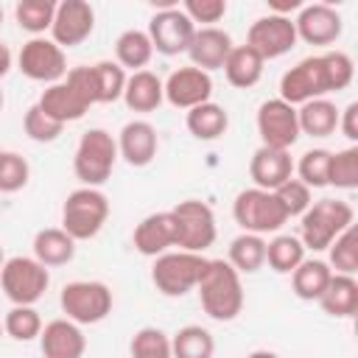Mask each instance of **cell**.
<instances>
[{
    "instance_id": "cell-1",
    "label": "cell",
    "mask_w": 358,
    "mask_h": 358,
    "mask_svg": "<svg viewBox=\"0 0 358 358\" xmlns=\"http://www.w3.org/2000/svg\"><path fill=\"white\" fill-rule=\"evenodd\" d=\"M355 76L352 59L344 50H327L319 56H308L280 78V98L291 106H302L313 98H324L327 92L347 90Z\"/></svg>"
},
{
    "instance_id": "cell-2",
    "label": "cell",
    "mask_w": 358,
    "mask_h": 358,
    "mask_svg": "<svg viewBox=\"0 0 358 358\" xmlns=\"http://www.w3.org/2000/svg\"><path fill=\"white\" fill-rule=\"evenodd\" d=\"M204 313L215 322H232L243 310L241 274L227 260H207V268L196 285Z\"/></svg>"
},
{
    "instance_id": "cell-3",
    "label": "cell",
    "mask_w": 358,
    "mask_h": 358,
    "mask_svg": "<svg viewBox=\"0 0 358 358\" xmlns=\"http://www.w3.org/2000/svg\"><path fill=\"white\" fill-rule=\"evenodd\" d=\"M299 241L305 249L324 252L347 227H352V207L341 199H319L310 201V207L299 215Z\"/></svg>"
},
{
    "instance_id": "cell-4",
    "label": "cell",
    "mask_w": 358,
    "mask_h": 358,
    "mask_svg": "<svg viewBox=\"0 0 358 358\" xmlns=\"http://www.w3.org/2000/svg\"><path fill=\"white\" fill-rule=\"evenodd\" d=\"M117 162V140L106 129H90L81 134L73 157V171L81 179V187L103 185Z\"/></svg>"
},
{
    "instance_id": "cell-5",
    "label": "cell",
    "mask_w": 358,
    "mask_h": 358,
    "mask_svg": "<svg viewBox=\"0 0 358 358\" xmlns=\"http://www.w3.org/2000/svg\"><path fill=\"white\" fill-rule=\"evenodd\" d=\"M109 218V199L98 187H76L62 204V229L73 241H90Z\"/></svg>"
},
{
    "instance_id": "cell-6",
    "label": "cell",
    "mask_w": 358,
    "mask_h": 358,
    "mask_svg": "<svg viewBox=\"0 0 358 358\" xmlns=\"http://www.w3.org/2000/svg\"><path fill=\"white\" fill-rule=\"evenodd\" d=\"M207 268V257L196 252H165L154 257L151 280L162 296H185L196 291L201 274Z\"/></svg>"
},
{
    "instance_id": "cell-7",
    "label": "cell",
    "mask_w": 358,
    "mask_h": 358,
    "mask_svg": "<svg viewBox=\"0 0 358 358\" xmlns=\"http://www.w3.org/2000/svg\"><path fill=\"white\" fill-rule=\"evenodd\" d=\"M59 305L70 322L98 324L112 313V291L101 280H73L62 288Z\"/></svg>"
},
{
    "instance_id": "cell-8",
    "label": "cell",
    "mask_w": 358,
    "mask_h": 358,
    "mask_svg": "<svg viewBox=\"0 0 358 358\" xmlns=\"http://www.w3.org/2000/svg\"><path fill=\"white\" fill-rule=\"evenodd\" d=\"M232 218H235V224L243 232H252V235L277 232L288 221V215L280 207L277 196L271 190H260V187H249V190H241L235 196V201H232Z\"/></svg>"
},
{
    "instance_id": "cell-9",
    "label": "cell",
    "mask_w": 358,
    "mask_h": 358,
    "mask_svg": "<svg viewBox=\"0 0 358 358\" xmlns=\"http://www.w3.org/2000/svg\"><path fill=\"white\" fill-rule=\"evenodd\" d=\"M0 285L11 299V305H36L50 285V274H48V266H42L36 257L17 255L3 263Z\"/></svg>"
},
{
    "instance_id": "cell-10",
    "label": "cell",
    "mask_w": 358,
    "mask_h": 358,
    "mask_svg": "<svg viewBox=\"0 0 358 358\" xmlns=\"http://www.w3.org/2000/svg\"><path fill=\"white\" fill-rule=\"evenodd\" d=\"M173 218H176V246L182 252H196L201 255L204 249H210L215 243V213L210 210V204L199 201V199H185L179 201L173 210Z\"/></svg>"
},
{
    "instance_id": "cell-11",
    "label": "cell",
    "mask_w": 358,
    "mask_h": 358,
    "mask_svg": "<svg viewBox=\"0 0 358 358\" xmlns=\"http://www.w3.org/2000/svg\"><path fill=\"white\" fill-rule=\"evenodd\" d=\"M17 64L22 70V76H28L31 81H42V84H56L67 76V56L64 50L45 36H34L22 45Z\"/></svg>"
},
{
    "instance_id": "cell-12",
    "label": "cell",
    "mask_w": 358,
    "mask_h": 358,
    "mask_svg": "<svg viewBox=\"0 0 358 358\" xmlns=\"http://www.w3.org/2000/svg\"><path fill=\"white\" fill-rule=\"evenodd\" d=\"M257 134L260 143L268 148L288 151L299 140V120L296 106L285 103L282 98H268L257 109Z\"/></svg>"
},
{
    "instance_id": "cell-13",
    "label": "cell",
    "mask_w": 358,
    "mask_h": 358,
    "mask_svg": "<svg viewBox=\"0 0 358 358\" xmlns=\"http://www.w3.org/2000/svg\"><path fill=\"white\" fill-rule=\"evenodd\" d=\"M246 45L263 59H280L285 56L294 45H296V28L291 17H280V14H266L257 17L249 31H246Z\"/></svg>"
},
{
    "instance_id": "cell-14",
    "label": "cell",
    "mask_w": 358,
    "mask_h": 358,
    "mask_svg": "<svg viewBox=\"0 0 358 358\" xmlns=\"http://www.w3.org/2000/svg\"><path fill=\"white\" fill-rule=\"evenodd\" d=\"M145 34H148L157 53L176 56V53H187L193 34H196V25L187 20V14L179 6H173V8H159L151 17Z\"/></svg>"
},
{
    "instance_id": "cell-15",
    "label": "cell",
    "mask_w": 358,
    "mask_h": 358,
    "mask_svg": "<svg viewBox=\"0 0 358 358\" xmlns=\"http://www.w3.org/2000/svg\"><path fill=\"white\" fill-rule=\"evenodd\" d=\"M95 28V11L87 0H62L56 3V14H53V42L64 50V48H76L81 45Z\"/></svg>"
},
{
    "instance_id": "cell-16",
    "label": "cell",
    "mask_w": 358,
    "mask_h": 358,
    "mask_svg": "<svg viewBox=\"0 0 358 358\" xmlns=\"http://www.w3.org/2000/svg\"><path fill=\"white\" fill-rule=\"evenodd\" d=\"M165 98L171 106L176 109H193L199 103H207L213 95V78L210 73L199 70V67H179L168 76V81L162 84Z\"/></svg>"
},
{
    "instance_id": "cell-17",
    "label": "cell",
    "mask_w": 358,
    "mask_h": 358,
    "mask_svg": "<svg viewBox=\"0 0 358 358\" xmlns=\"http://www.w3.org/2000/svg\"><path fill=\"white\" fill-rule=\"evenodd\" d=\"M294 28L296 39L308 45H333L341 36V14L327 3H310L299 8Z\"/></svg>"
},
{
    "instance_id": "cell-18",
    "label": "cell",
    "mask_w": 358,
    "mask_h": 358,
    "mask_svg": "<svg viewBox=\"0 0 358 358\" xmlns=\"http://www.w3.org/2000/svg\"><path fill=\"white\" fill-rule=\"evenodd\" d=\"M176 218L171 210L151 213L134 227V249L145 257H159L176 246Z\"/></svg>"
},
{
    "instance_id": "cell-19",
    "label": "cell",
    "mask_w": 358,
    "mask_h": 358,
    "mask_svg": "<svg viewBox=\"0 0 358 358\" xmlns=\"http://www.w3.org/2000/svg\"><path fill=\"white\" fill-rule=\"evenodd\" d=\"M249 176L255 182V187H260V190H277L282 182H288L294 176V159H291L288 151L260 145L252 154V159H249Z\"/></svg>"
},
{
    "instance_id": "cell-20",
    "label": "cell",
    "mask_w": 358,
    "mask_h": 358,
    "mask_svg": "<svg viewBox=\"0 0 358 358\" xmlns=\"http://www.w3.org/2000/svg\"><path fill=\"white\" fill-rule=\"evenodd\" d=\"M157 148H159V137H157V129H154L148 120H129V123L120 129L117 154H120L129 165L145 168V165L157 157Z\"/></svg>"
},
{
    "instance_id": "cell-21",
    "label": "cell",
    "mask_w": 358,
    "mask_h": 358,
    "mask_svg": "<svg viewBox=\"0 0 358 358\" xmlns=\"http://www.w3.org/2000/svg\"><path fill=\"white\" fill-rule=\"evenodd\" d=\"M39 347L45 358H81L87 350V338L81 327L70 319H53L39 333Z\"/></svg>"
},
{
    "instance_id": "cell-22",
    "label": "cell",
    "mask_w": 358,
    "mask_h": 358,
    "mask_svg": "<svg viewBox=\"0 0 358 358\" xmlns=\"http://www.w3.org/2000/svg\"><path fill=\"white\" fill-rule=\"evenodd\" d=\"M232 50V36L215 25L210 28H196L193 34V42L187 48V56L193 62V67L210 73V70H221L227 56Z\"/></svg>"
},
{
    "instance_id": "cell-23",
    "label": "cell",
    "mask_w": 358,
    "mask_h": 358,
    "mask_svg": "<svg viewBox=\"0 0 358 358\" xmlns=\"http://www.w3.org/2000/svg\"><path fill=\"white\" fill-rule=\"evenodd\" d=\"M36 106H39L48 117L59 120L62 126H64V123H73V120H78V117H84L87 109H90V103L84 101V95H81L67 78L50 84L48 90H42Z\"/></svg>"
},
{
    "instance_id": "cell-24",
    "label": "cell",
    "mask_w": 358,
    "mask_h": 358,
    "mask_svg": "<svg viewBox=\"0 0 358 358\" xmlns=\"http://www.w3.org/2000/svg\"><path fill=\"white\" fill-rule=\"evenodd\" d=\"M322 305L324 313L336 316V319H350L358 313V280L352 274H336L330 277L327 288L322 291V296L316 299Z\"/></svg>"
},
{
    "instance_id": "cell-25",
    "label": "cell",
    "mask_w": 358,
    "mask_h": 358,
    "mask_svg": "<svg viewBox=\"0 0 358 358\" xmlns=\"http://www.w3.org/2000/svg\"><path fill=\"white\" fill-rule=\"evenodd\" d=\"M123 101L134 112H154L165 101V90H162L159 76L151 70L131 73L126 78V87H123Z\"/></svg>"
},
{
    "instance_id": "cell-26",
    "label": "cell",
    "mask_w": 358,
    "mask_h": 358,
    "mask_svg": "<svg viewBox=\"0 0 358 358\" xmlns=\"http://www.w3.org/2000/svg\"><path fill=\"white\" fill-rule=\"evenodd\" d=\"M263 64L266 62L249 45H232V50H229V56H227V62H224L221 70H224V76H227V81L232 87L249 90V87H255L260 81Z\"/></svg>"
},
{
    "instance_id": "cell-27",
    "label": "cell",
    "mask_w": 358,
    "mask_h": 358,
    "mask_svg": "<svg viewBox=\"0 0 358 358\" xmlns=\"http://www.w3.org/2000/svg\"><path fill=\"white\" fill-rule=\"evenodd\" d=\"M34 257L42 266H64L76 257V241L62 227H48L34 235Z\"/></svg>"
},
{
    "instance_id": "cell-28",
    "label": "cell",
    "mask_w": 358,
    "mask_h": 358,
    "mask_svg": "<svg viewBox=\"0 0 358 358\" xmlns=\"http://www.w3.org/2000/svg\"><path fill=\"white\" fill-rule=\"evenodd\" d=\"M296 120H299V134L305 131L310 137H330L338 129V109L327 98H313L296 109Z\"/></svg>"
},
{
    "instance_id": "cell-29",
    "label": "cell",
    "mask_w": 358,
    "mask_h": 358,
    "mask_svg": "<svg viewBox=\"0 0 358 358\" xmlns=\"http://www.w3.org/2000/svg\"><path fill=\"white\" fill-rule=\"evenodd\" d=\"M185 126L196 140H218L229 129V115H227L224 106L207 101V103H199V106L187 109Z\"/></svg>"
},
{
    "instance_id": "cell-30",
    "label": "cell",
    "mask_w": 358,
    "mask_h": 358,
    "mask_svg": "<svg viewBox=\"0 0 358 358\" xmlns=\"http://www.w3.org/2000/svg\"><path fill=\"white\" fill-rule=\"evenodd\" d=\"M330 277H333V268H330L324 260H308V257H305V260L291 271V288H294V294H296L299 299L313 302V299L322 296V291L327 288Z\"/></svg>"
},
{
    "instance_id": "cell-31",
    "label": "cell",
    "mask_w": 358,
    "mask_h": 358,
    "mask_svg": "<svg viewBox=\"0 0 358 358\" xmlns=\"http://www.w3.org/2000/svg\"><path fill=\"white\" fill-rule=\"evenodd\" d=\"M227 263L238 274H255L257 268H263L266 266V241H263V235L241 232L238 238H232Z\"/></svg>"
},
{
    "instance_id": "cell-32",
    "label": "cell",
    "mask_w": 358,
    "mask_h": 358,
    "mask_svg": "<svg viewBox=\"0 0 358 358\" xmlns=\"http://www.w3.org/2000/svg\"><path fill=\"white\" fill-rule=\"evenodd\" d=\"M171 352H173V358H213L215 338L201 324H185L173 333Z\"/></svg>"
},
{
    "instance_id": "cell-33",
    "label": "cell",
    "mask_w": 358,
    "mask_h": 358,
    "mask_svg": "<svg viewBox=\"0 0 358 358\" xmlns=\"http://www.w3.org/2000/svg\"><path fill=\"white\" fill-rule=\"evenodd\" d=\"M115 56H117V64L120 67H129V70H143L151 56H154V45L148 39L145 31H137V28H129L117 36L115 42Z\"/></svg>"
},
{
    "instance_id": "cell-34",
    "label": "cell",
    "mask_w": 358,
    "mask_h": 358,
    "mask_svg": "<svg viewBox=\"0 0 358 358\" xmlns=\"http://www.w3.org/2000/svg\"><path fill=\"white\" fill-rule=\"evenodd\" d=\"M92 73V90H95V103H112L117 98H123V87H126V70L117 62H95L90 64Z\"/></svg>"
},
{
    "instance_id": "cell-35",
    "label": "cell",
    "mask_w": 358,
    "mask_h": 358,
    "mask_svg": "<svg viewBox=\"0 0 358 358\" xmlns=\"http://www.w3.org/2000/svg\"><path fill=\"white\" fill-rule=\"evenodd\" d=\"M305 260V246L296 235H277L266 243V263L277 274H291Z\"/></svg>"
},
{
    "instance_id": "cell-36",
    "label": "cell",
    "mask_w": 358,
    "mask_h": 358,
    "mask_svg": "<svg viewBox=\"0 0 358 358\" xmlns=\"http://www.w3.org/2000/svg\"><path fill=\"white\" fill-rule=\"evenodd\" d=\"M53 14H56L53 0H20L14 8L17 25L34 36H39L42 31H48L53 25Z\"/></svg>"
},
{
    "instance_id": "cell-37",
    "label": "cell",
    "mask_w": 358,
    "mask_h": 358,
    "mask_svg": "<svg viewBox=\"0 0 358 358\" xmlns=\"http://www.w3.org/2000/svg\"><path fill=\"white\" fill-rule=\"evenodd\" d=\"M42 316L34 305H14L3 319V333L14 341H31L42 333Z\"/></svg>"
},
{
    "instance_id": "cell-38",
    "label": "cell",
    "mask_w": 358,
    "mask_h": 358,
    "mask_svg": "<svg viewBox=\"0 0 358 358\" xmlns=\"http://www.w3.org/2000/svg\"><path fill=\"white\" fill-rule=\"evenodd\" d=\"M327 185H333L338 190H355L358 187V145H347V148L330 154Z\"/></svg>"
},
{
    "instance_id": "cell-39",
    "label": "cell",
    "mask_w": 358,
    "mask_h": 358,
    "mask_svg": "<svg viewBox=\"0 0 358 358\" xmlns=\"http://www.w3.org/2000/svg\"><path fill=\"white\" fill-rule=\"evenodd\" d=\"M327 252H330V263L327 266H333L336 274H352L355 277V271H358V229H355V224L347 227L327 246Z\"/></svg>"
},
{
    "instance_id": "cell-40",
    "label": "cell",
    "mask_w": 358,
    "mask_h": 358,
    "mask_svg": "<svg viewBox=\"0 0 358 358\" xmlns=\"http://www.w3.org/2000/svg\"><path fill=\"white\" fill-rule=\"evenodd\" d=\"M330 154L327 148H310L296 162L299 182L308 187H327V171H330Z\"/></svg>"
},
{
    "instance_id": "cell-41",
    "label": "cell",
    "mask_w": 358,
    "mask_h": 358,
    "mask_svg": "<svg viewBox=\"0 0 358 358\" xmlns=\"http://www.w3.org/2000/svg\"><path fill=\"white\" fill-rule=\"evenodd\" d=\"M131 358H173L171 338L159 327H140L131 336Z\"/></svg>"
},
{
    "instance_id": "cell-42",
    "label": "cell",
    "mask_w": 358,
    "mask_h": 358,
    "mask_svg": "<svg viewBox=\"0 0 358 358\" xmlns=\"http://www.w3.org/2000/svg\"><path fill=\"white\" fill-rule=\"evenodd\" d=\"M28 159L17 151H0V193H17L28 185Z\"/></svg>"
},
{
    "instance_id": "cell-43",
    "label": "cell",
    "mask_w": 358,
    "mask_h": 358,
    "mask_svg": "<svg viewBox=\"0 0 358 358\" xmlns=\"http://www.w3.org/2000/svg\"><path fill=\"white\" fill-rule=\"evenodd\" d=\"M274 196H277V201H280V207L285 210V215L288 218H294V215H302L308 207H310V187L308 185H302L299 179H288V182H282L277 190H271Z\"/></svg>"
},
{
    "instance_id": "cell-44",
    "label": "cell",
    "mask_w": 358,
    "mask_h": 358,
    "mask_svg": "<svg viewBox=\"0 0 358 358\" xmlns=\"http://www.w3.org/2000/svg\"><path fill=\"white\" fill-rule=\"evenodd\" d=\"M22 129H25V134L34 140V143H53L59 134H62V123L59 120H53V117H48L36 103L25 112V117H22Z\"/></svg>"
},
{
    "instance_id": "cell-45",
    "label": "cell",
    "mask_w": 358,
    "mask_h": 358,
    "mask_svg": "<svg viewBox=\"0 0 358 358\" xmlns=\"http://www.w3.org/2000/svg\"><path fill=\"white\" fill-rule=\"evenodd\" d=\"M182 11L187 14V20L193 25L201 22L204 28H210L213 22H218L227 14V0H185Z\"/></svg>"
},
{
    "instance_id": "cell-46",
    "label": "cell",
    "mask_w": 358,
    "mask_h": 358,
    "mask_svg": "<svg viewBox=\"0 0 358 358\" xmlns=\"http://www.w3.org/2000/svg\"><path fill=\"white\" fill-rule=\"evenodd\" d=\"M338 129H341V134H344L350 143L358 140V103H355V101L347 103L344 112H338Z\"/></svg>"
},
{
    "instance_id": "cell-47",
    "label": "cell",
    "mask_w": 358,
    "mask_h": 358,
    "mask_svg": "<svg viewBox=\"0 0 358 358\" xmlns=\"http://www.w3.org/2000/svg\"><path fill=\"white\" fill-rule=\"evenodd\" d=\"M8 70H11V50H8L6 42H0V78H3Z\"/></svg>"
},
{
    "instance_id": "cell-48",
    "label": "cell",
    "mask_w": 358,
    "mask_h": 358,
    "mask_svg": "<svg viewBox=\"0 0 358 358\" xmlns=\"http://www.w3.org/2000/svg\"><path fill=\"white\" fill-rule=\"evenodd\" d=\"M246 358H280V355L271 352V350H255V352H249Z\"/></svg>"
},
{
    "instance_id": "cell-49",
    "label": "cell",
    "mask_w": 358,
    "mask_h": 358,
    "mask_svg": "<svg viewBox=\"0 0 358 358\" xmlns=\"http://www.w3.org/2000/svg\"><path fill=\"white\" fill-rule=\"evenodd\" d=\"M3 263H6V257H3V246H0V268H3Z\"/></svg>"
},
{
    "instance_id": "cell-50",
    "label": "cell",
    "mask_w": 358,
    "mask_h": 358,
    "mask_svg": "<svg viewBox=\"0 0 358 358\" xmlns=\"http://www.w3.org/2000/svg\"><path fill=\"white\" fill-rule=\"evenodd\" d=\"M0 109H3V90H0Z\"/></svg>"
},
{
    "instance_id": "cell-51",
    "label": "cell",
    "mask_w": 358,
    "mask_h": 358,
    "mask_svg": "<svg viewBox=\"0 0 358 358\" xmlns=\"http://www.w3.org/2000/svg\"><path fill=\"white\" fill-rule=\"evenodd\" d=\"M0 25H3V8H0Z\"/></svg>"
},
{
    "instance_id": "cell-52",
    "label": "cell",
    "mask_w": 358,
    "mask_h": 358,
    "mask_svg": "<svg viewBox=\"0 0 358 358\" xmlns=\"http://www.w3.org/2000/svg\"><path fill=\"white\" fill-rule=\"evenodd\" d=\"M0 336H3V322H0Z\"/></svg>"
}]
</instances>
